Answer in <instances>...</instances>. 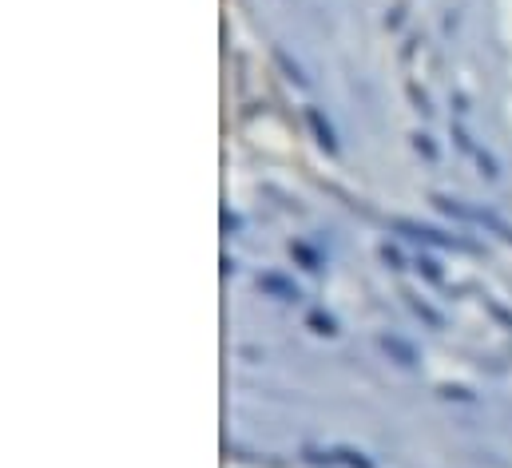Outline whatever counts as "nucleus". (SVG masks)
<instances>
[{"mask_svg":"<svg viewBox=\"0 0 512 468\" xmlns=\"http://www.w3.org/2000/svg\"><path fill=\"white\" fill-rule=\"evenodd\" d=\"M433 207L441 211V215H453V219H461V223H477V227H489L493 234H501L505 242H512V227L501 219V215H493V211H485V207H469V203H461V199H449V195H433Z\"/></svg>","mask_w":512,"mask_h":468,"instance_id":"1","label":"nucleus"},{"mask_svg":"<svg viewBox=\"0 0 512 468\" xmlns=\"http://www.w3.org/2000/svg\"><path fill=\"white\" fill-rule=\"evenodd\" d=\"M382 350L393 353V357H397V365H405V369H413V365H417V350H413V346H405V342H401V338H393V334H385L382 338Z\"/></svg>","mask_w":512,"mask_h":468,"instance_id":"6","label":"nucleus"},{"mask_svg":"<svg viewBox=\"0 0 512 468\" xmlns=\"http://www.w3.org/2000/svg\"><path fill=\"white\" fill-rule=\"evenodd\" d=\"M393 231H401L405 238H413V242H425V246H445V250H465V254H473V250H477V246H473V242H465V238H453V234L433 231V227H421V223H409V219H393Z\"/></svg>","mask_w":512,"mask_h":468,"instance_id":"2","label":"nucleus"},{"mask_svg":"<svg viewBox=\"0 0 512 468\" xmlns=\"http://www.w3.org/2000/svg\"><path fill=\"white\" fill-rule=\"evenodd\" d=\"M258 290L274 294L278 302H298V286H290V282L278 278V274H258Z\"/></svg>","mask_w":512,"mask_h":468,"instance_id":"5","label":"nucleus"},{"mask_svg":"<svg viewBox=\"0 0 512 468\" xmlns=\"http://www.w3.org/2000/svg\"><path fill=\"white\" fill-rule=\"evenodd\" d=\"M413 266H417V270H421V274H425V278H429V282H445V274H441V270H437V262H433V258H429V254H421V258H417V262H413Z\"/></svg>","mask_w":512,"mask_h":468,"instance_id":"10","label":"nucleus"},{"mask_svg":"<svg viewBox=\"0 0 512 468\" xmlns=\"http://www.w3.org/2000/svg\"><path fill=\"white\" fill-rule=\"evenodd\" d=\"M274 60H278V64H282V68H286V76H290V80H294V84H298V88H306V76H302V68H298V64H290V60H286V52H282V48H274Z\"/></svg>","mask_w":512,"mask_h":468,"instance_id":"8","label":"nucleus"},{"mask_svg":"<svg viewBox=\"0 0 512 468\" xmlns=\"http://www.w3.org/2000/svg\"><path fill=\"white\" fill-rule=\"evenodd\" d=\"M413 147H417V151H421L429 163H437V147H433V139H429L425 131H417V135H413Z\"/></svg>","mask_w":512,"mask_h":468,"instance_id":"11","label":"nucleus"},{"mask_svg":"<svg viewBox=\"0 0 512 468\" xmlns=\"http://www.w3.org/2000/svg\"><path fill=\"white\" fill-rule=\"evenodd\" d=\"M306 123H310V131H314L318 147L334 155V151H338V139H334V127H330V123L322 119V112H318V108H306Z\"/></svg>","mask_w":512,"mask_h":468,"instance_id":"4","label":"nucleus"},{"mask_svg":"<svg viewBox=\"0 0 512 468\" xmlns=\"http://www.w3.org/2000/svg\"><path fill=\"white\" fill-rule=\"evenodd\" d=\"M477 167H481V175L493 183V179H501V167H497V159L489 155V151H477Z\"/></svg>","mask_w":512,"mask_h":468,"instance_id":"9","label":"nucleus"},{"mask_svg":"<svg viewBox=\"0 0 512 468\" xmlns=\"http://www.w3.org/2000/svg\"><path fill=\"white\" fill-rule=\"evenodd\" d=\"M306 322L314 326V334H326V338H334V334H338V326H334V318H322V314H310Z\"/></svg>","mask_w":512,"mask_h":468,"instance_id":"12","label":"nucleus"},{"mask_svg":"<svg viewBox=\"0 0 512 468\" xmlns=\"http://www.w3.org/2000/svg\"><path fill=\"white\" fill-rule=\"evenodd\" d=\"M290 254H298V258L306 262V270H318V254H314V250H306L302 242H294V246H290Z\"/></svg>","mask_w":512,"mask_h":468,"instance_id":"14","label":"nucleus"},{"mask_svg":"<svg viewBox=\"0 0 512 468\" xmlns=\"http://www.w3.org/2000/svg\"><path fill=\"white\" fill-rule=\"evenodd\" d=\"M405 298H409V310H413L417 318H425V322H429L433 330H441V326H445V318H441V314H437V310H433L429 302H421L417 294H405Z\"/></svg>","mask_w":512,"mask_h":468,"instance_id":"7","label":"nucleus"},{"mask_svg":"<svg viewBox=\"0 0 512 468\" xmlns=\"http://www.w3.org/2000/svg\"><path fill=\"white\" fill-rule=\"evenodd\" d=\"M382 258H385V266H393V270H405V258H401V250H397V246H389V242H385Z\"/></svg>","mask_w":512,"mask_h":468,"instance_id":"13","label":"nucleus"},{"mask_svg":"<svg viewBox=\"0 0 512 468\" xmlns=\"http://www.w3.org/2000/svg\"><path fill=\"white\" fill-rule=\"evenodd\" d=\"M302 461L326 468H374V461L358 449H302Z\"/></svg>","mask_w":512,"mask_h":468,"instance_id":"3","label":"nucleus"},{"mask_svg":"<svg viewBox=\"0 0 512 468\" xmlns=\"http://www.w3.org/2000/svg\"><path fill=\"white\" fill-rule=\"evenodd\" d=\"M453 139H457V147H461V151H473V143H469L465 127H453ZM473 155H477V151H473Z\"/></svg>","mask_w":512,"mask_h":468,"instance_id":"15","label":"nucleus"}]
</instances>
